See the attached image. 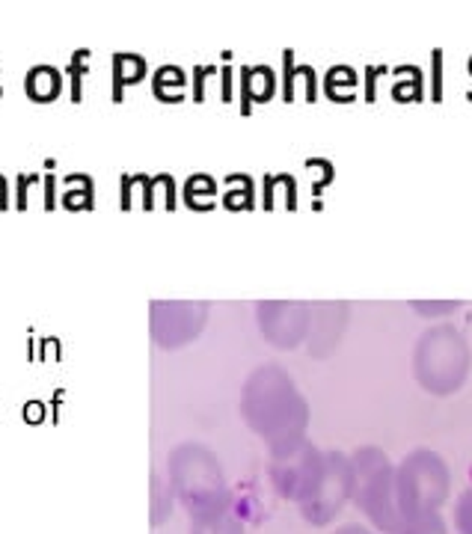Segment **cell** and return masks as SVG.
Returning a JSON list of instances; mask_svg holds the SVG:
<instances>
[{
    "label": "cell",
    "instance_id": "obj_1",
    "mask_svg": "<svg viewBox=\"0 0 472 534\" xmlns=\"http://www.w3.org/2000/svg\"><path fill=\"white\" fill-rule=\"evenodd\" d=\"M241 416L256 431L267 451H282L306 439L309 428V404L300 395L294 380L282 365H259L244 383Z\"/></svg>",
    "mask_w": 472,
    "mask_h": 534
},
{
    "label": "cell",
    "instance_id": "obj_11",
    "mask_svg": "<svg viewBox=\"0 0 472 534\" xmlns=\"http://www.w3.org/2000/svg\"><path fill=\"white\" fill-rule=\"evenodd\" d=\"M60 92V71L51 66H36L27 75V96L33 101H51Z\"/></svg>",
    "mask_w": 472,
    "mask_h": 534
},
{
    "label": "cell",
    "instance_id": "obj_4",
    "mask_svg": "<svg viewBox=\"0 0 472 534\" xmlns=\"http://www.w3.org/2000/svg\"><path fill=\"white\" fill-rule=\"evenodd\" d=\"M354 463V496L351 502L366 513V520L380 534H398L404 520L395 502V463L374 446H362L351 454Z\"/></svg>",
    "mask_w": 472,
    "mask_h": 534
},
{
    "label": "cell",
    "instance_id": "obj_6",
    "mask_svg": "<svg viewBox=\"0 0 472 534\" xmlns=\"http://www.w3.org/2000/svg\"><path fill=\"white\" fill-rule=\"evenodd\" d=\"M354 496V463L351 454L344 451H324V472L321 481L312 490V496L306 502H300V517L315 525L324 528L330 525L339 513L344 510V505L351 502Z\"/></svg>",
    "mask_w": 472,
    "mask_h": 534
},
{
    "label": "cell",
    "instance_id": "obj_9",
    "mask_svg": "<svg viewBox=\"0 0 472 534\" xmlns=\"http://www.w3.org/2000/svg\"><path fill=\"white\" fill-rule=\"evenodd\" d=\"M344 318H348V306L344 303H318L312 306V321H309V351L315 356H327L336 347Z\"/></svg>",
    "mask_w": 472,
    "mask_h": 534
},
{
    "label": "cell",
    "instance_id": "obj_2",
    "mask_svg": "<svg viewBox=\"0 0 472 534\" xmlns=\"http://www.w3.org/2000/svg\"><path fill=\"white\" fill-rule=\"evenodd\" d=\"M170 490L175 493L181 508L190 513V520L208 517V513L220 510L232 502L220 460L214 457V451H208L199 443H185V446L173 448Z\"/></svg>",
    "mask_w": 472,
    "mask_h": 534
},
{
    "label": "cell",
    "instance_id": "obj_14",
    "mask_svg": "<svg viewBox=\"0 0 472 534\" xmlns=\"http://www.w3.org/2000/svg\"><path fill=\"white\" fill-rule=\"evenodd\" d=\"M461 303H413L416 312H422V315H448V312H455Z\"/></svg>",
    "mask_w": 472,
    "mask_h": 534
},
{
    "label": "cell",
    "instance_id": "obj_15",
    "mask_svg": "<svg viewBox=\"0 0 472 534\" xmlns=\"http://www.w3.org/2000/svg\"><path fill=\"white\" fill-rule=\"evenodd\" d=\"M336 534H374L371 528H366V525H356V523H351V525H342Z\"/></svg>",
    "mask_w": 472,
    "mask_h": 534
},
{
    "label": "cell",
    "instance_id": "obj_3",
    "mask_svg": "<svg viewBox=\"0 0 472 534\" xmlns=\"http://www.w3.org/2000/svg\"><path fill=\"white\" fill-rule=\"evenodd\" d=\"M472 351L463 333L451 324L425 329L413 351V374L428 395H455L469 377Z\"/></svg>",
    "mask_w": 472,
    "mask_h": 534
},
{
    "label": "cell",
    "instance_id": "obj_12",
    "mask_svg": "<svg viewBox=\"0 0 472 534\" xmlns=\"http://www.w3.org/2000/svg\"><path fill=\"white\" fill-rule=\"evenodd\" d=\"M398 534H446V523H443L440 513H428V517L407 523Z\"/></svg>",
    "mask_w": 472,
    "mask_h": 534
},
{
    "label": "cell",
    "instance_id": "obj_10",
    "mask_svg": "<svg viewBox=\"0 0 472 534\" xmlns=\"http://www.w3.org/2000/svg\"><path fill=\"white\" fill-rule=\"evenodd\" d=\"M190 534H244V525L235 517L232 502H229L226 508L208 513V517L190 520Z\"/></svg>",
    "mask_w": 472,
    "mask_h": 534
},
{
    "label": "cell",
    "instance_id": "obj_5",
    "mask_svg": "<svg viewBox=\"0 0 472 534\" xmlns=\"http://www.w3.org/2000/svg\"><path fill=\"white\" fill-rule=\"evenodd\" d=\"M448 463L431 448H416L395 466V502L404 525L428 517V513H440L443 502L448 499Z\"/></svg>",
    "mask_w": 472,
    "mask_h": 534
},
{
    "label": "cell",
    "instance_id": "obj_8",
    "mask_svg": "<svg viewBox=\"0 0 472 534\" xmlns=\"http://www.w3.org/2000/svg\"><path fill=\"white\" fill-rule=\"evenodd\" d=\"M309 321H312L309 303H259L262 333L282 351H292V347L306 342Z\"/></svg>",
    "mask_w": 472,
    "mask_h": 534
},
{
    "label": "cell",
    "instance_id": "obj_13",
    "mask_svg": "<svg viewBox=\"0 0 472 534\" xmlns=\"http://www.w3.org/2000/svg\"><path fill=\"white\" fill-rule=\"evenodd\" d=\"M455 528L458 534H472V487L461 493L455 505Z\"/></svg>",
    "mask_w": 472,
    "mask_h": 534
},
{
    "label": "cell",
    "instance_id": "obj_7",
    "mask_svg": "<svg viewBox=\"0 0 472 534\" xmlns=\"http://www.w3.org/2000/svg\"><path fill=\"white\" fill-rule=\"evenodd\" d=\"M324 451L315 448L309 439L288 446L282 451H270V481L285 502H306L321 481Z\"/></svg>",
    "mask_w": 472,
    "mask_h": 534
}]
</instances>
